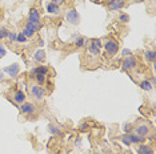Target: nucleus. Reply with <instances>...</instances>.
Instances as JSON below:
<instances>
[{
  "instance_id": "27",
  "label": "nucleus",
  "mask_w": 156,
  "mask_h": 154,
  "mask_svg": "<svg viewBox=\"0 0 156 154\" xmlns=\"http://www.w3.org/2000/svg\"><path fill=\"white\" fill-rule=\"evenodd\" d=\"M88 129H90V125L86 124V122H81V124L79 125V130L80 132H87Z\"/></svg>"
},
{
  "instance_id": "36",
  "label": "nucleus",
  "mask_w": 156,
  "mask_h": 154,
  "mask_svg": "<svg viewBox=\"0 0 156 154\" xmlns=\"http://www.w3.org/2000/svg\"><path fill=\"white\" fill-rule=\"evenodd\" d=\"M2 12H3V9H2V8H0V16H2Z\"/></svg>"
},
{
  "instance_id": "3",
  "label": "nucleus",
  "mask_w": 156,
  "mask_h": 154,
  "mask_svg": "<svg viewBox=\"0 0 156 154\" xmlns=\"http://www.w3.org/2000/svg\"><path fill=\"white\" fill-rule=\"evenodd\" d=\"M30 93H31V96L37 101H41L45 96V90L41 88V85H37V84H34V85L30 86Z\"/></svg>"
},
{
  "instance_id": "33",
  "label": "nucleus",
  "mask_w": 156,
  "mask_h": 154,
  "mask_svg": "<svg viewBox=\"0 0 156 154\" xmlns=\"http://www.w3.org/2000/svg\"><path fill=\"white\" fill-rule=\"evenodd\" d=\"M3 80H4V72L0 71V81H3Z\"/></svg>"
},
{
  "instance_id": "26",
  "label": "nucleus",
  "mask_w": 156,
  "mask_h": 154,
  "mask_svg": "<svg viewBox=\"0 0 156 154\" xmlns=\"http://www.w3.org/2000/svg\"><path fill=\"white\" fill-rule=\"evenodd\" d=\"M7 38H8V41L11 44L16 43V32H9L8 33V37H7Z\"/></svg>"
},
{
  "instance_id": "13",
  "label": "nucleus",
  "mask_w": 156,
  "mask_h": 154,
  "mask_svg": "<svg viewBox=\"0 0 156 154\" xmlns=\"http://www.w3.org/2000/svg\"><path fill=\"white\" fill-rule=\"evenodd\" d=\"M45 9H47L48 13H52V15H60L62 9H60V5L54 4V3H47L45 5Z\"/></svg>"
},
{
  "instance_id": "20",
  "label": "nucleus",
  "mask_w": 156,
  "mask_h": 154,
  "mask_svg": "<svg viewBox=\"0 0 156 154\" xmlns=\"http://www.w3.org/2000/svg\"><path fill=\"white\" fill-rule=\"evenodd\" d=\"M48 133H49V134H52V136H58V134L62 133V130H60V128L58 126V125L49 124L48 125Z\"/></svg>"
},
{
  "instance_id": "7",
  "label": "nucleus",
  "mask_w": 156,
  "mask_h": 154,
  "mask_svg": "<svg viewBox=\"0 0 156 154\" xmlns=\"http://www.w3.org/2000/svg\"><path fill=\"white\" fill-rule=\"evenodd\" d=\"M133 133L137 136H143V137H147L148 134L151 133V129L148 126V124H145V122H140L137 126L133 128Z\"/></svg>"
},
{
  "instance_id": "24",
  "label": "nucleus",
  "mask_w": 156,
  "mask_h": 154,
  "mask_svg": "<svg viewBox=\"0 0 156 154\" xmlns=\"http://www.w3.org/2000/svg\"><path fill=\"white\" fill-rule=\"evenodd\" d=\"M27 41V37L20 32V33H16V43H20V44H24Z\"/></svg>"
},
{
  "instance_id": "21",
  "label": "nucleus",
  "mask_w": 156,
  "mask_h": 154,
  "mask_svg": "<svg viewBox=\"0 0 156 154\" xmlns=\"http://www.w3.org/2000/svg\"><path fill=\"white\" fill-rule=\"evenodd\" d=\"M140 88L143 90H147V92H150V90H152V88H154V85L148 81V80H143V81H140Z\"/></svg>"
},
{
  "instance_id": "31",
  "label": "nucleus",
  "mask_w": 156,
  "mask_h": 154,
  "mask_svg": "<svg viewBox=\"0 0 156 154\" xmlns=\"http://www.w3.org/2000/svg\"><path fill=\"white\" fill-rule=\"evenodd\" d=\"M49 3H54V4H58V5H62L66 0H48Z\"/></svg>"
},
{
  "instance_id": "2",
  "label": "nucleus",
  "mask_w": 156,
  "mask_h": 154,
  "mask_svg": "<svg viewBox=\"0 0 156 154\" xmlns=\"http://www.w3.org/2000/svg\"><path fill=\"white\" fill-rule=\"evenodd\" d=\"M20 113L27 116V117H31V116H35L37 113V108H36L35 104L26 101V102H23L22 105H20Z\"/></svg>"
},
{
  "instance_id": "23",
  "label": "nucleus",
  "mask_w": 156,
  "mask_h": 154,
  "mask_svg": "<svg viewBox=\"0 0 156 154\" xmlns=\"http://www.w3.org/2000/svg\"><path fill=\"white\" fill-rule=\"evenodd\" d=\"M119 22H122L123 24H128L129 23V16L127 13H120L119 15Z\"/></svg>"
},
{
  "instance_id": "12",
  "label": "nucleus",
  "mask_w": 156,
  "mask_h": 154,
  "mask_svg": "<svg viewBox=\"0 0 156 154\" xmlns=\"http://www.w3.org/2000/svg\"><path fill=\"white\" fill-rule=\"evenodd\" d=\"M36 73H40V75H48V66L45 65H40V66H35L34 69H31L30 72V77L31 79H34V76L36 75Z\"/></svg>"
},
{
  "instance_id": "16",
  "label": "nucleus",
  "mask_w": 156,
  "mask_h": 154,
  "mask_svg": "<svg viewBox=\"0 0 156 154\" xmlns=\"http://www.w3.org/2000/svg\"><path fill=\"white\" fill-rule=\"evenodd\" d=\"M87 48H88V52H90L91 56H95V57L100 56V49H99V48H98L94 43H92V41H90V43H88V47H87Z\"/></svg>"
},
{
  "instance_id": "19",
  "label": "nucleus",
  "mask_w": 156,
  "mask_h": 154,
  "mask_svg": "<svg viewBox=\"0 0 156 154\" xmlns=\"http://www.w3.org/2000/svg\"><path fill=\"white\" fill-rule=\"evenodd\" d=\"M34 80L36 81L37 85H44L45 81H47V76H45V75H40V73H36V75L34 76Z\"/></svg>"
},
{
  "instance_id": "29",
  "label": "nucleus",
  "mask_w": 156,
  "mask_h": 154,
  "mask_svg": "<svg viewBox=\"0 0 156 154\" xmlns=\"http://www.w3.org/2000/svg\"><path fill=\"white\" fill-rule=\"evenodd\" d=\"M92 43H94L96 47L99 48V49H101V47H103V43H101V40L100 38H94V40H91Z\"/></svg>"
},
{
  "instance_id": "34",
  "label": "nucleus",
  "mask_w": 156,
  "mask_h": 154,
  "mask_svg": "<svg viewBox=\"0 0 156 154\" xmlns=\"http://www.w3.org/2000/svg\"><path fill=\"white\" fill-rule=\"evenodd\" d=\"M148 81H150L152 85H154V84H156V79H155V77H152V79H151V80H148Z\"/></svg>"
},
{
  "instance_id": "38",
  "label": "nucleus",
  "mask_w": 156,
  "mask_h": 154,
  "mask_svg": "<svg viewBox=\"0 0 156 154\" xmlns=\"http://www.w3.org/2000/svg\"><path fill=\"white\" fill-rule=\"evenodd\" d=\"M0 2H2V0H0Z\"/></svg>"
},
{
  "instance_id": "18",
  "label": "nucleus",
  "mask_w": 156,
  "mask_h": 154,
  "mask_svg": "<svg viewBox=\"0 0 156 154\" xmlns=\"http://www.w3.org/2000/svg\"><path fill=\"white\" fill-rule=\"evenodd\" d=\"M75 47H79V48H87V47H88V41H87L84 37L77 36V37H76V40H75Z\"/></svg>"
},
{
  "instance_id": "8",
  "label": "nucleus",
  "mask_w": 156,
  "mask_h": 154,
  "mask_svg": "<svg viewBox=\"0 0 156 154\" xmlns=\"http://www.w3.org/2000/svg\"><path fill=\"white\" fill-rule=\"evenodd\" d=\"M36 31H39V28L35 25V24H32V23H30V22H27L26 23V25H24V29H23V35L26 36L27 38H31L35 35V32Z\"/></svg>"
},
{
  "instance_id": "4",
  "label": "nucleus",
  "mask_w": 156,
  "mask_h": 154,
  "mask_svg": "<svg viewBox=\"0 0 156 154\" xmlns=\"http://www.w3.org/2000/svg\"><path fill=\"white\" fill-rule=\"evenodd\" d=\"M66 20L68 22L69 24H72V25H77L80 22V15H79V12L76 11L75 8H69V9H67V12H66Z\"/></svg>"
},
{
  "instance_id": "22",
  "label": "nucleus",
  "mask_w": 156,
  "mask_h": 154,
  "mask_svg": "<svg viewBox=\"0 0 156 154\" xmlns=\"http://www.w3.org/2000/svg\"><path fill=\"white\" fill-rule=\"evenodd\" d=\"M8 33H9V31L5 27H0V41L5 40V38L8 37Z\"/></svg>"
},
{
  "instance_id": "6",
  "label": "nucleus",
  "mask_w": 156,
  "mask_h": 154,
  "mask_svg": "<svg viewBox=\"0 0 156 154\" xmlns=\"http://www.w3.org/2000/svg\"><path fill=\"white\" fill-rule=\"evenodd\" d=\"M28 22L35 24L39 29H40L41 27V23H40V12H39L37 8H31L30 9V15H28Z\"/></svg>"
},
{
  "instance_id": "10",
  "label": "nucleus",
  "mask_w": 156,
  "mask_h": 154,
  "mask_svg": "<svg viewBox=\"0 0 156 154\" xmlns=\"http://www.w3.org/2000/svg\"><path fill=\"white\" fill-rule=\"evenodd\" d=\"M124 4H126V0H108L107 7L109 11H119L124 7Z\"/></svg>"
},
{
  "instance_id": "15",
  "label": "nucleus",
  "mask_w": 156,
  "mask_h": 154,
  "mask_svg": "<svg viewBox=\"0 0 156 154\" xmlns=\"http://www.w3.org/2000/svg\"><path fill=\"white\" fill-rule=\"evenodd\" d=\"M144 59L148 62H155L156 61V51L155 49H147L144 52Z\"/></svg>"
},
{
  "instance_id": "5",
  "label": "nucleus",
  "mask_w": 156,
  "mask_h": 154,
  "mask_svg": "<svg viewBox=\"0 0 156 154\" xmlns=\"http://www.w3.org/2000/svg\"><path fill=\"white\" fill-rule=\"evenodd\" d=\"M137 66V60L135 56H128V57H124L122 61V69L123 71H132Z\"/></svg>"
},
{
  "instance_id": "11",
  "label": "nucleus",
  "mask_w": 156,
  "mask_h": 154,
  "mask_svg": "<svg viewBox=\"0 0 156 154\" xmlns=\"http://www.w3.org/2000/svg\"><path fill=\"white\" fill-rule=\"evenodd\" d=\"M26 93L23 92V90H20V89H17L13 92L12 94V100H13V102L15 104H19V105H22L23 102H26Z\"/></svg>"
},
{
  "instance_id": "35",
  "label": "nucleus",
  "mask_w": 156,
  "mask_h": 154,
  "mask_svg": "<svg viewBox=\"0 0 156 154\" xmlns=\"http://www.w3.org/2000/svg\"><path fill=\"white\" fill-rule=\"evenodd\" d=\"M43 44H44L43 40H39V45H40V47H43Z\"/></svg>"
},
{
  "instance_id": "32",
  "label": "nucleus",
  "mask_w": 156,
  "mask_h": 154,
  "mask_svg": "<svg viewBox=\"0 0 156 154\" xmlns=\"http://www.w3.org/2000/svg\"><path fill=\"white\" fill-rule=\"evenodd\" d=\"M75 146L76 148H80L81 146V139L80 138H75Z\"/></svg>"
},
{
  "instance_id": "14",
  "label": "nucleus",
  "mask_w": 156,
  "mask_h": 154,
  "mask_svg": "<svg viewBox=\"0 0 156 154\" xmlns=\"http://www.w3.org/2000/svg\"><path fill=\"white\" fill-rule=\"evenodd\" d=\"M137 153L139 154H154V149L150 145H145V143H140L139 148H137Z\"/></svg>"
},
{
  "instance_id": "25",
  "label": "nucleus",
  "mask_w": 156,
  "mask_h": 154,
  "mask_svg": "<svg viewBox=\"0 0 156 154\" xmlns=\"http://www.w3.org/2000/svg\"><path fill=\"white\" fill-rule=\"evenodd\" d=\"M123 130H124V133H132L133 126L129 124V122H126V124L123 125Z\"/></svg>"
},
{
  "instance_id": "28",
  "label": "nucleus",
  "mask_w": 156,
  "mask_h": 154,
  "mask_svg": "<svg viewBox=\"0 0 156 154\" xmlns=\"http://www.w3.org/2000/svg\"><path fill=\"white\" fill-rule=\"evenodd\" d=\"M122 56H124V57H128V56H133L132 55V51L128 49V48H124V49L122 51Z\"/></svg>"
},
{
  "instance_id": "30",
  "label": "nucleus",
  "mask_w": 156,
  "mask_h": 154,
  "mask_svg": "<svg viewBox=\"0 0 156 154\" xmlns=\"http://www.w3.org/2000/svg\"><path fill=\"white\" fill-rule=\"evenodd\" d=\"M5 55H7V49L4 48V45L0 44V59H3Z\"/></svg>"
},
{
  "instance_id": "9",
  "label": "nucleus",
  "mask_w": 156,
  "mask_h": 154,
  "mask_svg": "<svg viewBox=\"0 0 156 154\" xmlns=\"http://www.w3.org/2000/svg\"><path fill=\"white\" fill-rule=\"evenodd\" d=\"M3 72L9 75L11 79H16V76L19 75V72H20V66H19V64H11L9 66H5V68L3 69Z\"/></svg>"
},
{
  "instance_id": "37",
  "label": "nucleus",
  "mask_w": 156,
  "mask_h": 154,
  "mask_svg": "<svg viewBox=\"0 0 156 154\" xmlns=\"http://www.w3.org/2000/svg\"><path fill=\"white\" fill-rule=\"evenodd\" d=\"M92 154H100V153H99V152H95V153H92Z\"/></svg>"
},
{
  "instance_id": "1",
  "label": "nucleus",
  "mask_w": 156,
  "mask_h": 154,
  "mask_svg": "<svg viewBox=\"0 0 156 154\" xmlns=\"http://www.w3.org/2000/svg\"><path fill=\"white\" fill-rule=\"evenodd\" d=\"M104 51H105V53H107L108 56H115V55H118V52H119V43L116 40H113V38H109V40H107L104 43Z\"/></svg>"
},
{
  "instance_id": "17",
  "label": "nucleus",
  "mask_w": 156,
  "mask_h": 154,
  "mask_svg": "<svg viewBox=\"0 0 156 154\" xmlns=\"http://www.w3.org/2000/svg\"><path fill=\"white\" fill-rule=\"evenodd\" d=\"M34 60L37 62H44L45 61V52L43 49H39L34 53Z\"/></svg>"
}]
</instances>
